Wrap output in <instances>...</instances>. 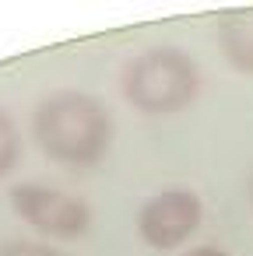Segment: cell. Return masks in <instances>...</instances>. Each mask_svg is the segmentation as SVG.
I'll use <instances>...</instances> for the list:
<instances>
[{
	"instance_id": "obj_1",
	"label": "cell",
	"mask_w": 253,
	"mask_h": 256,
	"mask_svg": "<svg viewBox=\"0 0 253 256\" xmlns=\"http://www.w3.org/2000/svg\"><path fill=\"white\" fill-rule=\"evenodd\" d=\"M36 148L64 168H95L113 151L116 123L109 106L81 88H57L43 95L32 109Z\"/></svg>"
},
{
	"instance_id": "obj_2",
	"label": "cell",
	"mask_w": 253,
	"mask_h": 256,
	"mask_svg": "<svg viewBox=\"0 0 253 256\" xmlns=\"http://www.w3.org/2000/svg\"><path fill=\"white\" fill-rule=\"evenodd\" d=\"M120 92L141 116H176L200 95V67L179 46H148L120 70Z\"/></svg>"
},
{
	"instance_id": "obj_3",
	"label": "cell",
	"mask_w": 253,
	"mask_h": 256,
	"mask_svg": "<svg viewBox=\"0 0 253 256\" xmlns=\"http://www.w3.org/2000/svg\"><path fill=\"white\" fill-rule=\"evenodd\" d=\"M8 204L39 238L46 242H78L92 232V204L71 190H60L53 182L25 179L8 190Z\"/></svg>"
},
{
	"instance_id": "obj_4",
	"label": "cell",
	"mask_w": 253,
	"mask_h": 256,
	"mask_svg": "<svg viewBox=\"0 0 253 256\" xmlns=\"http://www.w3.org/2000/svg\"><path fill=\"white\" fill-rule=\"evenodd\" d=\"M204 221V200L190 186H162L141 200L134 214L137 238L155 252H172L186 246Z\"/></svg>"
},
{
	"instance_id": "obj_5",
	"label": "cell",
	"mask_w": 253,
	"mask_h": 256,
	"mask_svg": "<svg viewBox=\"0 0 253 256\" xmlns=\"http://www.w3.org/2000/svg\"><path fill=\"white\" fill-rule=\"evenodd\" d=\"M214 39H218L225 64L232 70L253 78V8H235V11L218 14Z\"/></svg>"
},
{
	"instance_id": "obj_6",
	"label": "cell",
	"mask_w": 253,
	"mask_h": 256,
	"mask_svg": "<svg viewBox=\"0 0 253 256\" xmlns=\"http://www.w3.org/2000/svg\"><path fill=\"white\" fill-rule=\"evenodd\" d=\"M22 151H25V137H22V126L18 120L0 106V179H8L18 162H22Z\"/></svg>"
},
{
	"instance_id": "obj_7",
	"label": "cell",
	"mask_w": 253,
	"mask_h": 256,
	"mask_svg": "<svg viewBox=\"0 0 253 256\" xmlns=\"http://www.w3.org/2000/svg\"><path fill=\"white\" fill-rule=\"evenodd\" d=\"M0 256H67L46 238H4L0 242Z\"/></svg>"
},
{
	"instance_id": "obj_8",
	"label": "cell",
	"mask_w": 253,
	"mask_h": 256,
	"mask_svg": "<svg viewBox=\"0 0 253 256\" xmlns=\"http://www.w3.org/2000/svg\"><path fill=\"white\" fill-rule=\"evenodd\" d=\"M183 256H232V252H225L221 246H193V249H186Z\"/></svg>"
},
{
	"instance_id": "obj_9",
	"label": "cell",
	"mask_w": 253,
	"mask_h": 256,
	"mask_svg": "<svg viewBox=\"0 0 253 256\" xmlns=\"http://www.w3.org/2000/svg\"><path fill=\"white\" fill-rule=\"evenodd\" d=\"M249 207H253V176H249Z\"/></svg>"
}]
</instances>
